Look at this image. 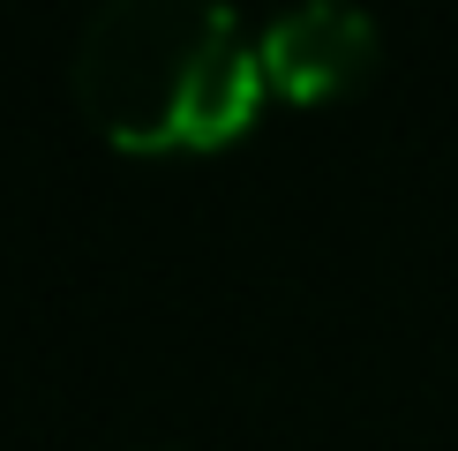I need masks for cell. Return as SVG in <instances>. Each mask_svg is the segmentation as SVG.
I'll list each match as a JSON object with an SVG mask.
<instances>
[{"instance_id":"obj_1","label":"cell","mask_w":458,"mask_h":451,"mask_svg":"<svg viewBox=\"0 0 458 451\" xmlns=\"http://www.w3.org/2000/svg\"><path fill=\"white\" fill-rule=\"evenodd\" d=\"M75 106L128 150H211L263 106V53L218 0H106L68 61Z\"/></svg>"},{"instance_id":"obj_2","label":"cell","mask_w":458,"mask_h":451,"mask_svg":"<svg viewBox=\"0 0 458 451\" xmlns=\"http://www.w3.org/2000/svg\"><path fill=\"white\" fill-rule=\"evenodd\" d=\"M263 83L278 98H331L376 61V15L353 0H285L256 30Z\"/></svg>"}]
</instances>
